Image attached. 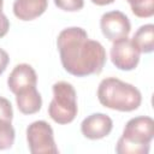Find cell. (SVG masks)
Returning <instances> with one entry per match:
<instances>
[{
  "mask_svg": "<svg viewBox=\"0 0 154 154\" xmlns=\"http://www.w3.org/2000/svg\"><path fill=\"white\" fill-rule=\"evenodd\" d=\"M60 61L65 71L77 77L97 75L106 64V51L79 26L61 30L57 38Z\"/></svg>",
  "mask_w": 154,
  "mask_h": 154,
  "instance_id": "cell-1",
  "label": "cell"
},
{
  "mask_svg": "<svg viewBox=\"0 0 154 154\" xmlns=\"http://www.w3.org/2000/svg\"><path fill=\"white\" fill-rule=\"evenodd\" d=\"M97 99L103 107L120 112L135 111L142 102L141 91L135 85L116 77H107L100 82Z\"/></svg>",
  "mask_w": 154,
  "mask_h": 154,
  "instance_id": "cell-2",
  "label": "cell"
},
{
  "mask_svg": "<svg viewBox=\"0 0 154 154\" xmlns=\"http://www.w3.org/2000/svg\"><path fill=\"white\" fill-rule=\"evenodd\" d=\"M154 137V120L147 116L131 118L117 142L118 154H147Z\"/></svg>",
  "mask_w": 154,
  "mask_h": 154,
  "instance_id": "cell-3",
  "label": "cell"
},
{
  "mask_svg": "<svg viewBox=\"0 0 154 154\" xmlns=\"http://www.w3.org/2000/svg\"><path fill=\"white\" fill-rule=\"evenodd\" d=\"M53 99L48 106L49 117L58 124L71 123L78 112L77 94L73 85L65 81L53 84Z\"/></svg>",
  "mask_w": 154,
  "mask_h": 154,
  "instance_id": "cell-4",
  "label": "cell"
},
{
  "mask_svg": "<svg viewBox=\"0 0 154 154\" xmlns=\"http://www.w3.org/2000/svg\"><path fill=\"white\" fill-rule=\"evenodd\" d=\"M26 141L31 154H57L52 126L45 120H36L26 128Z\"/></svg>",
  "mask_w": 154,
  "mask_h": 154,
  "instance_id": "cell-5",
  "label": "cell"
},
{
  "mask_svg": "<svg viewBox=\"0 0 154 154\" xmlns=\"http://www.w3.org/2000/svg\"><path fill=\"white\" fill-rule=\"evenodd\" d=\"M140 54L141 52L128 36L113 41L111 47V60L117 69L123 71L134 70L138 65Z\"/></svg>",
  "mask_w": 154,
  "mask_h": 154,
  "instance_id": "cell-6",
  "label": "cell"
},
{
  "mask_svg": "<svg viewBox=\"0 0 154 154\" xmlns=\"http://www.w3.org/2000/svg\"><path fill=\"white\" fill-rule=\"evenodd\" d=\"M100 28L103 36L113 42L129 35L131 30V23L125 13L114 10L106 12L101 16Z\"/></svg>",
  "mask_w": 154,
  "mask_h": 154,
  "instance_id": "cell-7",
  "label": "cell"
},
{
  "mask_svg": "<svg viewBox=\"0 0 154 154\" xmlns=\"http://www.w3.org/2000/svg\"><path fill=\"white\" fill-rule=\"evenodd\" d=\"M113 129L112 119L105 113H93L83 119L81 131L89 140H100L109 135Z\"/></svg>",
  "mask_w": 154,
  "mask_h": 154,
  "instance_id": "cell-8",
  "label": "cell"
},
{
  "mask_svg": "<svg viewBox=\"0 0 154 154\" xmlns=\"http://www.w3.org/2000/svg\"><path fill=\"white\" fill-rule=\"evenodd\" d=\"M36 83H37L36 71L29 64L16 65L7 78V87L13 94H17L30 87H36Z\"/></svg>",
  "mask_w": 154,
  "mask_h": 154,
  "instance_id": "cell-9",
  "label": "cell"
},
{
  "mask_svg": "<svg viewBox=\"0 0 154 154\" xmlns=\"http://www.w3.org/2000/svg\"><path fill=\"white\" fill-rule=\"evenodd\" d=\"M48 0H14L13 13L20 20H32L47 10Z\"/></svg>",
  "mask_w": 154,
  "mask_h": 154,
  "instance_id": "cell-10",
  "label": "cell"
},
{
  "mask_svg": "<svg viewBox=\"0 0 154 154\" xmlns=\"http://www.w3.org/2000/svg\"><path fill=\"white\" fill-rule=\"evenodd\" d=\"M16 102L18 109L23 114H34L42 107V97L36 87H30L17 93Z\"/></svg>",
  "mask_w": 154,
  "mask_h": 154,
  "instance_id": "cell-11",
  "label": "cell"
},
{
  "mask_svg": "<svg viewBox=\"0 0 154 154\" xmlns=\"http://www.w3.org/2000/svg\"><path fill=\"white\" fill-rule=\"evenodd\" d=\"M131 41L141 53H152L154 49V25L144 24L140 26Z\"/></svg>",
  "mask_w": 154,
  "mask_h": 154,
  "instance_id": "cell-12",
  "label": "cell"
},
{
  "mask_svg": "<svg viewBox=\"0 0 154 154\" xmlns=\"http://www.w3.org/2000/svg\"><path fill=\"white\" fill-rule=\"evenodd\" d=\"M135 16L148 18L154 14V0H126Z\"/></svg>",
  "mask_w": 154,
  "mask_h": 154,
  "instance_id": "cell-13",
  "label": "cell"
},
{
  "mask_svg": "<svg viewBox=\"0 0 154 154\" xmlns=\"http://www.w3.org/2000/svg\"><path fill=\"white\" fill-rule=\"evenodd\" d=\"M16 131L10 120H0V150L8 149L14 143Z\"/></svg>",
  "mask_w": 154,
  "mask_h": 154,
  "instance_id": "cell-14",
  "label": "cell"
},
{
  "mask_svg": "<svg viewBox=\"0 0 154 154\" xmlns=\"http://www.w3.org/2000/svg\"><path fill=\"white\" fill-rule=\"evenodd\" d=\"M54 4L58 8L67 12H76L83 8L84 0H54Z\"/></svg>",
  "mask_w": 154,
  "mask_h": 154,
  "instance_id": "cell-15",
  "label": "cell"
},
{
  "mask_svg": "<svg viewBox=\"0 0 154 154\" xmlns=\"http://www.w3.org/2000/svg\"><path fill=\"white\" fill-rule=\"evenodd\" d=\"M12 118H13V109L11 102L7 99L0 96V120L12 122Z\"/></svg>",
  "mask_w": 154,
  "mask_h": 154,
  "instance_id": "cell-16",
  "label": "cell"
},
{
  "mask_svg": "<svg viewBox=\"0 0 154 154\" xmlns=\"http://www.w3.org/2000/svg\"><path fill=\"white\" fill-rule=\"evenodd\" d=\"M2 6H4V0H0V38L4 37L10 29V22L5 16V13L2 12Z\"/></svg>",
  "mask_w": 154,
  "mask_h": 154,
  "instance_id": "cell-17",
  "label": "cell"
},
{
  "mask_svg": "<svg viewBox=\"0 0 154 154\" xmlns=\"http://www.w3.org/2000/svg\"><path fill=\"white\" fill-rule=\"evenodd\" d=\"M8 61H10V58H8V54L6 51H4L2 48H0V75H2L8 65Z\"/></svg>",
  "mask_w": 154,
  "mask_h": 154,
  "instance_id": "cell-18",
  "label": "cell"
},
{
  "mask_svg": "<svg viewBox=\"0 0 154 154\" xmlns=\"http://www.w3.org/2000/svg\"><path fill=\"white\" fill-rule=\"evenodd\" d=\"M93 4L99 5V6H105V5H109L112 2H114V0H91Z\"/></svg>",
  "mask_w": 154,
  "mask_h": 154,
  "instance_id": "cell-19",
  "label": "cell"
}]
</instances>
